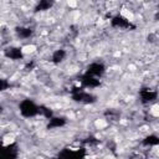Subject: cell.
I'll use <instances>...</instances> for the list:
<instances>
[{"mask_svg":"<svg viewBox=\"0 0 159 159\" xmlns=\"http://www.w3.org/2000/svg\"><path fill=\"white\" fill-rule=\"evenodd\" d=\"M149 113L155 117V118H159V104H153L150 108H149Z\"/></svg>","mask_w":159,"mask_h":159,"instance_id":"obj_4","label":"cell"},{"mask_svg":"<svg viewBox=\"0 0 159 159\" xmlns=\"http://www.w3.org/2000/svg\"><path fill=\"white\" fill-rule=\"evenodd\" d=\"M107 120L106 119H103V118H98V119H96V122H94V125H96V128L97 129H103L104 127H107Z\"/></svg>","mask_w":159,"mask_h":159,"instance_id":"obj_3","label":"cell"},{"mask_svg":"<svg viewBox=\"0 0 159 159\" xmlns=\"http://www.w3.org/2000/svg\"><path fill=\"white\" fill-rule=\"evenodd\" d=\"M119 14H120V16H122L124 20H127V21L133 22V21L135 20V15H134V12H133L132 10H129V9H122V10L119 11Z\"/></svg>","mask_w":159,"mask_h":159,"instance_id":"obj_1","label":"cell"},{"mask_svg":"<svg viewBox=\"0 0 159 159\" xmlns=\"http://www.w3.org/2000/svg\"><path fill=\"white\" fill-rule=\"evenodd\" d=\"M66 2H67V5H68L71 9H76L77 5H78V1H77V0H66Z\"/></svg>","mask_w":159,"mask_h":159,"instance_id":"obj_5","label":"cell"},{"mask_svg":"<svg viewBox=\"0 0 159 159\" xmlns=\"http://www.w3.org/2000/svg\"><path fill=\"white\" fill-rule=\"evenodd\" d=\"M37 51V46L31 43V45H25L21 47V53L22 55H32Z\"/></svg>","mask_w":159,"mask_h":159,"instance_id":"obj_2","label":"cell"}]
</instances>
